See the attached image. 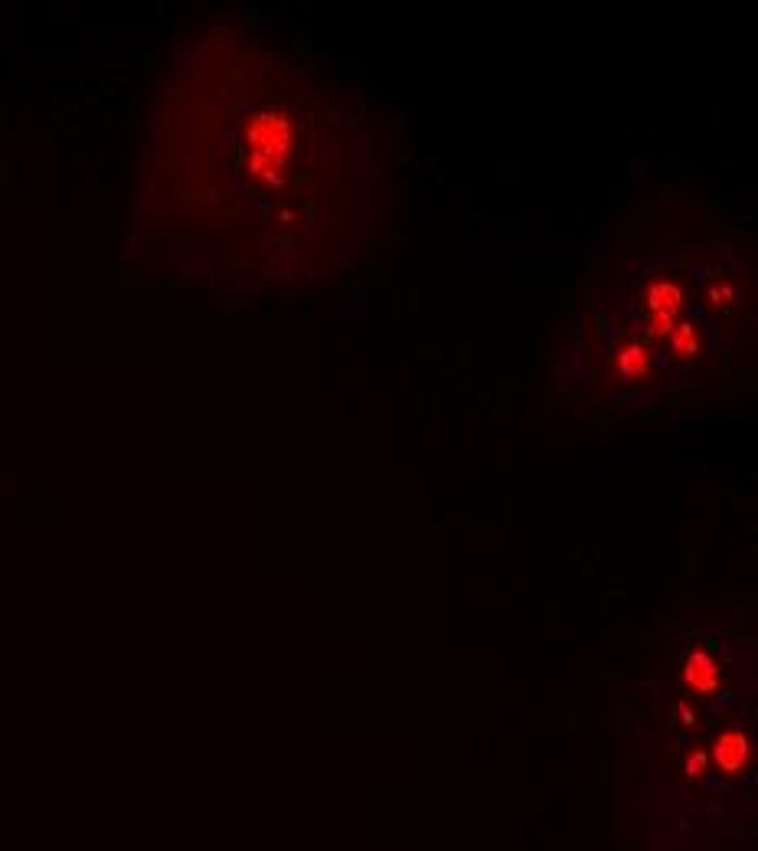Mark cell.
<instances>
[{"label":"cell","mask_w":758,"mask_h":851,"mask_svg":"<svg viewBox=\"0 0 758 851\" xmlns=\"http://www.w3.org/2000/svg\"><path fill=\"white\" fill-rule=\"evenodd\" d=\"M680 308H683V295H680L677 285L657 282L654 288H650L648 311H650V321H654L657 331H673V321H677Z\"/></svg>","instance_id":"obj_1"},{"label":"cell","mask_w":758,"mask_h":851,"mask_svg":"<svg viewBox=\"0 0 758 851\" xmlns=\"http://www.w3.org/2000/svg\"><path fill=\"white\" fill-rule=\"evenodd\" d=\"M745 757H749V740H745V733L729 731L719 737V743H716V760H719L723 770H739V766L745 763Z\"/></svg>","instance_id":"obj_2"},{"label":"cell","mask_w":758,"mask_h":851,"mask_svg":"<svg viewBox=\"0 0 758 851\" xmlns=\"http://www.w3.org/2000/svg\"><path fill=\"white\" fill-rule=\"evenodd\" d=\"M687 681H690L693 688H699V691H713L716 688L719 671H716L713 658H709L707 652H697L690 658V665H687Z\"/></svg>","instance_id":"obj_3"},{"label":"cell","mask_w":758,"mask_h":851,"mask_svg":"<svg viewBox=\"0 0 758 851\" xmlns=\"http://www.w3.org/2000/svg\"><path fill=\"white\" fill-rule=\"evenodd\" d=\"M618 370H622L624 377H634V373H644L648 370V354H644V347H624L622 354H618Z\"/></svg>","instance_id":"obj_4"},{"label":"cell","mask_w":758,"mask_h":851,"mask_svg":"<svg viewBox=\"0 0 758 851\" xmlns=\"http://www.w3.org/2000/svg\"><path fill=\"white\" fill-rule=\"evenodd\" d=\"M670 335H673V347H677L680 354H693V351H697V337H693V327L690 325H677Z\"/></svg>","instance_id":"obj_5"}]
</instances>
